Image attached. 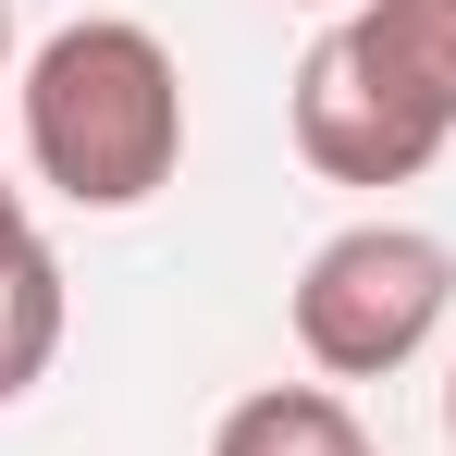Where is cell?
Returning a JSON list of instances; mask_svg holds the SVG:
<instances>
[{
  "mask_svg": "<svg viewBox=\"0 0 456 456\" xmlns=\"http://www.w3.org/2000/svg\"><path fill=\"white\" fill-rule=\"evenodd\" d=\"M297 149H308V173H333V185H407V173H432V149L382 111V86L333 50V25L308 37V62H297Z\"/></svg>",
  "mask_w": 456,
  "mask_h": 456,
  "instance_id": "cell-4",
  "label": "cell"
},
{
  "mask_svg": "<svg viewBox=\"0 0 456 456\" xmlns=\"http://www.w3.org/2000/svg\"><path fill=\"white\" fill-rule=\"evenodd\" d=\"M25 160L75 210H149L185 160V75L149 25L86 12L25 62Z\"/></svg>",
  "mask_w": 456,
  "mask_h": 456,
  "instance_id": "cell-1",
  "label": "cell"
},
{
  "mask_svg": "<svg viewBox=\"0 0 456 456\" xmlns=\"http://www.w3.org/2000/svg\"><path fill=\"white\" fill-rule=\"evenodd\" d=\"M210 456H370V432H358V407L333 382H259V395L223 407Z\"/></svg>",
  "mask_w": 456,
  "mask_h": 456,
  "instance_id": "cell-5",
  "label": "cell"
},
{
  "mask_svg": "<svg viewBox=\"0 0 456 456\" xmlns=\"http://www.w3.org/2000/svg\"><path fill=\"white\" fill-rule=\"evenodd\" d=\"M444 444H456V370H444Z\"/></svg>",
  "mask_w": 456,
  "mask_h": 456,
  "instance_id": "cell-9",
  "label": "cell"
},
{
  "mask_svg": "<svg viewBox=\"0 0 456 456\" xmlns=\"http://www.w3.org/2000/svg\"><path fill=\"white\" fill-rule=\"evenodd\" d=\"M50 358H62V259H50V234H25V247H0V407H25Z\"/></svg>",
  "mask_w": 456,
  "mask_h": 456,
  "instance_id": "cell-6",
  "label": "cell"
},
{
  "mask_svg": "<svg viewBox=\"0 0 456 456\" xmlns=\"http://www.w3.org/2000/svg\"><path fill=\"white\" fill-rule=\"evenodd\" d=\"M25 234L37 223H25V198H12V173H0V247H25Z\"/></svg>",
  "mask_w": 456,
  "mask_h": 456,
  "instance_id": "cell-7",
  "label": "cell"
},
{
  "mask_svg": "<svg viewBox=\"0 0 456 456\" xmlns=\"http://www.w3.org/2000/svg\"><path fill=\"white\" fill-rule=\"evenodd\" d=\"M0 75H12V0H0Z\"/></svg>",
  "mask_w": 456,
  "mask_h": 456,
  "instance_id": "cell-8",
  "label": "cell"
},
{
  "mask_svg": "<svg viewBox=\"0 0 456 456\" xmlns=\"http://www.w3.org/2000/svg\"><path fill=\"white\" fill-rule=\"evenodd\" d=\"M456 308V247L432 223H346L297 272V346L321 382H382L407 370Z\"/></svg>",
  "mask_w": 456,
  "mask_h": 456,
  "instance_id": "cell-2",
  "label": "cell"
},
{
  "mask_svg": "<svg viewBox=\"0 0 456 456\" xmlns=\"http://www.w3.org/2000/svg\"><path fill=\"white\" fill-rule=\"evenodd\" d=\"M333 50L382 86V111L419 149L444 160V136H456V0H358L333 25Z\"/></svg>",
  "mask_w": 456,
  "mask_h": 456,
  "instance_id": "cell-3",
  "label": "cell"
}]
</instances>
